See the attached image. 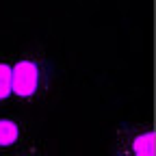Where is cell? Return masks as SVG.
Listing matches in <instances>:
<instances>
[{
  "mask_svg": "<svg viewBox=\"0 0 156 156\" xmlns=\"http://www.w3.org/2000/svg\"><path fill=\"white\" fill-rule=\"evenodd\" d=\"M2 156H44V150L39 145H26V147H11L5 150Z\"/></svg>",
  "mask_w": 156,
  "mask_h": 156,
  "instance_id": "cell-5",
  "label": "cell"
},
{
  "mask_svg": "<svg viewBox=\"0 0 156 156\" xmlns=\"http://www.w3.org/2000/svg\"><path fill=\"white\" fill-rule=\"evenodd\" d=\"M22 124L9 119V117H0V150H11L22 141Z\"/></svg>",
  "mask_w": 156,
  "mask_h": 156,
  "instance_id": "cell-3",
  "label": "cell"
},
{
  "mask_svg": "<svg viewBox=\"0 0 156 156\" xmlns=\"http://www.w3.org/2000/svg\"><path fill=\"white\" fill-rule=\"evenodd\" d=\"M41 87V67L33 58H20L11 65V95L30 100Z\"/></svg>",
  "mask_w": 156,
  "mask_h": 156,
  "instance_id": "cell-1",
  "label": "cell"
},
{
  "mask_svg": "<svg viewBox=\"0 0 156 156\" xmlns=\"http://www.w3.org/2000/svg\"><path fill=\"white\" fill-rule=\"evenodd\" d=\"M117 150L119 156H154V130L150 126L124 130Z\"/></svg>",
  "mask_w": 156,
  "mask_h": 156,
  "instance_id": "cell-2",
  "label": "cell"
},
{
  "mask_svg": "<svg viewBox=\"0 0 156 156\" xmlns=\"http://www.w3.org/2000/svg\"><path fill=\"white\" fill-rule=\"evenodd\" d=\"M11 98V63L0 61V102Z\"/></svg>",
  "mask_w": 156,
  "mask_h": 156,
  "instance_id": "cell-4",
  "label": "cell"
}]
</instances>
